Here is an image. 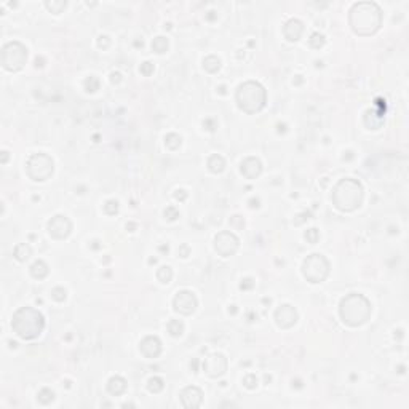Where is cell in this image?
<instances>
[{"label":"cell","mask_w":409,"mask_h":409,"mask_svg":"<svg viewBox=\"0 0 409 409\" xmlns=\"http://www.w3.org/2000/svg\"><path fill=\"white\" fill-rule=\"evenodd\" d=\"M70 221L66 216H55L48 224V230L55 238H66L70 233Z\"/></svg>","instance_id":"cell-12"},{"label":"cell","mask_w":409,"mask_h":409,"mask_svg":"<svg viewBox=\"0 0 409 409\" xmlns=\"http://www.w3.org/2000/svg\"><path fill=\"white\" fill-rule=\"evenodd\" d=\"M330 272V264L321 254H312L304 262V277L310 283H320Z\"/></svg>","instance_id":"cell-6"},{"label":"cell","mask_w":409,"mask_h":409,"mask_svg":"<svg viewBox=\"0 0 409 409\" xmlns=\"http://www.w3.org/2000/svg\"><path fill=\"white\" fill-rule=\"evenodd\" d=\"M104 208H106V211H107L109 214H115L117 210H118V203L114 201V200H110V201H107V204H106Z\"/></svg>","instance_id":"cell-30"},{"label":"cell","mask_w":409,"mask_h":409,"mask_svg":"<svg viewBox=\"0 0 409 409\" xmlns=\"http://www.w3.org/2000/svg\"><path fill=\"white\" fill-rule=\"evenodd\" d=\"M165 144L170 147V149H178L181 146V138L178 135H168L165 138Z\"/></svg>","instance_id":"cell-27"},{"label":"cell","mask_w":409,"mask_h":409,"mask_svg":"<svg viewBox=\"0 0 409 409\" xmlns=\"http://www.w3.org/2000/svg\"><path fill=\"white\" fill-rule=\"evenodd\" d=\"M165 216L170 219V221H173V219H176L179 214H178V211L175 210V207H170V208H167V211H165Z\"/></svg>","instance_id":"cell-32"},{"label":"cell","mask_w":409,"mask_h":409,"mask_svg":"<svg viewBox=\"0 0 409 409\" xmlns=\"http://www.w3.org/2000/svg\"><path fill=\"white\" fill-rule=\"evenodd\" d=\"M350 23L358 34H373L381 26V10L376 4H356L352 8Z\"/></svg>","instance_id":"cell-2"},{"label":"cell","mask_w":409,"mask_h":409,"mask_svg":"<svg viewBox=\"0 0 409 409\" xmlns=\"http://www.w3.org/2000/svg\"><path fill=\"white\" fill-rule=\"evenodd\" d=\"M44 316L38 310L32 307H24L13 315L12 328L13 331L21 337V339H35V337L44 331Z\"/></svg>","instance_id":"cell-1"},{"label":"cell","mask_w":409,"mask_h":409,"mask_svg":"<svg viewBox=\"0 0 409 409\" xmlns=\"http://www.w3.org/2000/svg\"><path fill=\"white\" fill-rule=\"evenodd\" d=\"M109 392L112 395H120V393H124L125 392V388H127V384L125 381L121 379V377H112V379L109 381Z\"/></svg>","instance_id":"cell-18"},{"label":"cell","mask_w":409,"mask_h":409,"mask_svg":"<svg viewBox=\"0 0 409 409\" xmlns=\"http://www.w3.org/2000/svg\"><path fill=\"white\" fill-rule=\"evenodd\" d=\"M182 404L186 407H197L201 403V392L197 387H187L181 393Z\"/></svg>","instance_id":"cell-14"},{"label":"cell","mask_w":409,"mask_h":409,"mask_svg":"<svg viewBox=\"0 0 409 409\" xmlns=\"http://www.w3.org/2000/svg\"><path fill=\"white\" fill-rule=\"evenodd\" d=\"M208 167L213 173H221L224 170V167H226V161H224V158L221 155H213L208 161Z\"/></svg>","instance_id":"cell-20"},{"label":"cell","mask_w":409,"mask_h":409,"mask_svg":"<svg viewBox=\"0 0 409 409\" xmlns=\"http://www.w3.org/2000/svg\"><path fill=\"white\" fill-rule=\"evenodd\" d=\"M371 315V304L361 294H350L341 302V316L350 326H360Z\"/></svg>","instance_id":"cell-4"},{"label":"cell","mask_w":409,"mask_h":409,"mask_svg":"<svg viewBox=\"0 0 409 409\" xmlns=\"http://www.w3.org/2000/svg\"><path fill=\"white\" fill-rule=\"evenodd\" d=\"M214 247H216V251L221 256H226V258H227V256H230V254H233L235 251H237L238 240H237V237H235L233 233L222 232L216 237V244H214Z\"/></svg>","instance_id":"cell-9"},{"label":"cell","mask_w":409,"mask_h":409,"mask_svg":"<svg viewBox=\"0 0 409 409\" xmlns=\"http://www.w3.org/2000/svg\"><path fill=\"white\" fill-rule=\"evenodd\" d=\"M168 48V40L165 37H157L152 42V50L157 51V53H165Z\"/></svg>","instance_id":"cell-22"},{"label":"cell","mask_w":409,"mask_h":409,"mask_svg":"<svg viewBox=\"0 0 409 409\" xmlns=\"http://www.w3.org/2000/svg\"><path fill=\"white\" fill-rule=\"evenodd\" d=\"M283 32H284V37L288 38L290 42H296L302 34V23L298 21V19H291L290 23H286Z\"/></svg>","instance_id":"cell-17"},{"label":"cell","mask_w":409,"mask_h":409,"mask_svg":"<svg viewBox=\"0 0 409 409\" xmlns=\"http://www.w3.org/2000/svg\"><path fill=\"white\" fill-rule=\"evenodd\" d=\"M261 170H262L261 161L258 158H254V157H250V158H247V160L241 163V173L247 178H250V179L259 176L261 175Z\"/></svg>","instance_id":"cell-16"},{"label":"cell","mask_w":409,"mask_h":409,"mask_svg":"<svg viewBox=\"0 0 409 409\" xmlns=\"http://www.w3.org/2000/svg\"><path fill=\"white\" fill-rule=\"evenodd\" d=\"M168 330H170V333H171L173 336H181V334H182V330H184V326H182L181 321L173 320V321H170V324H168Z\"/></svg>","instance_id":"cell-26"},{"label":"cell","mask_w":409,"mask_h":409,"mask_svg":"<svg viewBox=\"0 0 409 409\" xmlns=\"http://www.w3.org/2000/svg\"><path fill=\"white\" fill-rule=\"evenodd\" d=\"M150 70H152L150 63H144V66L141 67V72H142V74H146V75H149V74H150Z\"/></svg>","instance_id":"cell-33"},{"label":"cell","mask_w":409,"mask_h":409,"mask_svg":"<svg viewBox=\"0 0 409 409\" xmlns=\"http://www.w3.org/2000/svg\"><path fill=\"white\" fill-rule=\"evenodd\" d=\"M197 307V298L190 291H181L175 298V309L182 315H190Z\"/></svg>","instance_id":"cell-11"},{"label":"cell","mask_w":409,"mask_h":409,"mask_svg":"<svg viewBox=\"0 0 409 409\" xmlns=\"http://www.w3.org/2000/svg\"><path fill=\"white\" fill-rule=\"evenodd\" d=\"M203 66H204V69H207V70H210V72H216V70L219 69V66H221V61L216 56H208L207 59L203 61Z\"/></svg>","instance_id":"cell-21"},{"label":"cell","mask_w":409,"mask_h":409,"mask_svg":"<svg viewBox=\"0 0 409 409\" xmlns=\"http://www.w3.org/2000/svg\"><path fill=\"white\" fill-rule=\"evenodd\" d=\"M226 367H227V361L226 358L219 353H214L211 356H208L207 360L203 363V370L208 376L211 377H218V376H222L226 373Z\"/></svg>","instance_id":"cell-10"},{"label":"cell","mask_w":409,"mask_h":409,"mask_svg":"<svg viewBox=\"0 0 409 409\" xmlns=\"http://www.w3.org/2000/svg\"><path fill=\"white\" fill-rule=\"evenodd\" d=\"M275 318H277V323L281 328H291L298 321V312L291 305H281L275 313Z\"/></svg>","instance_id":"cell-13"},{"label":"cell","mask_w":409,"mask_h":409,"mask_svg":"<svg viewBox=\"0 0 409 409\" xmlns=\"http://www.w3.org/2000/svg\"><path fill=\"white\" fill-rule=\"evenodd\" d=\"M139 349H141V352L144 353L147 358H155L161 352V345H160V341L157 339V337L149 336V337H146V339L141 342Z\"/></svg>","instance_id":"cell-15"},{"label":"cell","mask_w":409,"mask_h":409,"mask_svg":"<svg viewBox=\"0 0 409 409\" xmlns=\"http://www.w3.org/2000/svg\"><path fill=\"white\" fill-rule=\"evenodd\" d=\"M29 254H30L29 244H18V247L15 248V256H16V259H19V261H26L29 258Z\"/></svg>","instance_id":"cell-23"},{"label":"cell","mask_w":409,"mask_h":409,"mask_svg":"<svg viewBox=\"0 0 409 409\" xmlns=\"http://www.w3.org/2000/svg\"><path fill=\"white\" fill-rule=\"evenodd\" d=\"M161 388H163V381L158 379V377H153V379L149 381V390H150V392L157 393V392L161 390Z\"/></svg>","instance_id":"cell-28"},{"label":"cell","mask_w":409,"mask_h":409,"mask_svg":"<svg viewBox=\"0 0 409 409\" xmlns=\"http://www.w3.org/2000/svg\"><path fill=\"white\" fill-rule=\"evenodd\" d=\"M305 238H307V240H310L312 243H315L316 240H318V230H316V229H310V230H307V233H305Z\"/></svg>","instance_id":"cell-31"},{"label":"cell","mask_w":409,"mask_h":409,"mask_svg":"<svg viewBox=\"0 0 409 409\" xmlns=\"http://www.w3.org/2000/svg\"><path fill=\"white\" fill-rule=\"evenodd\" d=\"M53 398H55V393L51 390H48V388H44V390L38 392V401H42L44 404L53 401Z\"/></svg>","instance_id":"cell-25"},{"label":"cell","mask_w":409,"mask_h":409,"mask_svg":"<svg viewBox=\"0 0 409 409\" xmlns=\"http://www.w3.org/2000/svg\"><path fill=\"white\" fill-rule=\"evenodd\" d=\"M171 277H173V272H171L170 267H161V269L157 272V278H158L161 283H170Z\"/></svg>","instance_id":"cell-24"},{"label":"cell","mask_w":409,"mask_h":409,"mask_svg":"<svg viewBox=\"0 0 409 409\" xmlns=\"http://www.w3.org/2000/svg\"><path fill=\"white\" fill-rule=\"evenodd\" d=\"M363 200V187L355 179H342L333 192V201L341 211H353Z\"/></svg>","instance_id":"cell-3"},{"label":"cell","mask_w":409,"mask_h":409,"mask_svg":"<svg viewBox=\"0 0 409 409\" xmlns=\"http://www.w3.org/2000/svg\"><path fill=\"white\" fill-rule=\"evenodd\" d=\"M30 273L34 275L35 278H45L48 275V267L44 261H37L34 262V265L30 267Z\"/></svg>","instance_id":"cell-19"},{"label":"cell","mask_w":409,"mask_h":409,"mask_svg":"<svg viewBox=\"0 0 409 409\" xmlns=\"http://www.w3.org/2000/svg\"><path fill=\"white\" fill-rule=\"evenodd\" d=\"M27 59V50L19 42L7 44L2 51V64L7 70H19L23 69Z\"/></svg>","instance_id":"cell-7"},{"label":"cell","mask_w":409,"mask_h":409,"mask_svg":"<svg viewBox=\"0 0 409 409\" xmlns=\"http://www.w3.org/2000/svg\"><path fill=\"white\" fill-rule=\"evenodd\" d=\"M51 294H53V298H55L56 301H59V302L66 299V291H64L63 288H55Z\"/></svg>","instance_id":"cell-29"},{"label":"cell","mask_w":409,"mask_h":409,"mask_svg":"<svg viewBox=\"0 0 409 409\" xmlns=\"http://www.w3.org/2000/svg\"><path fill=\"white\" fill-rule=\"evenodd\" d=\"M237 101L240 109L248 112V114H253V112H258L264 107L265 90L256 81H247L238 88Z\"/></svg>","instance_id":"cell-5"},{"label":"cell","mask_w":409,"mask_h":409,"mask_svg":"<svg viewBox=\"0 0 409 409\" xmlns=\"http://www.w3.org/2000/svg\"><path fill=\"white\" fill-rule=\"evenodd\" d=\"M27 173L35 181H45L53 173V160L45 153H37L27 161Z\"/></svg>","instance_id":"cell-8"}]
</instances>
